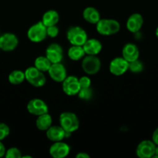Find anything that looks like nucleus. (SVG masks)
Listing matches in <instances>:
<instances>
[{
    "mask_svg": "<svg viewBox=\"0 0 158 158\" xmlns=\"http://www.w3.org/2000/svg\"><path fill=\"white\" fill-rule=\"evenodd\" d=\"M6 158H20L22 157L21 151L17 148H10L6 150V154H5Z\"/></svg>",
    "mask_w": 158,
    "mask_h": 158,
    "instance_id": "nucleus-27",
    "label": "nucleus"
},
{
    "mask_svg": "<svg viewBox=\"0 0 158 158\" xmlns=\"http://www.w3.org/2000/svg\"><path fill=\"white\" fill-rule=\"evenodd\" d=\"M60 126L68 133H73L79 128L78 117L72 112H63L59 117Z\"/></svg>",
    "mask_w": 158,
    "mask_h": 158,
    "instance_id": "nucleus-2",
    "label": "nucleus"
},
{
    "mask_svg": "<svg viewBox=\"0 0 158 158\" xmlns=\"http://www.w3.org/2000/svg\"><path fill=\"white\" fill-rule=\"evenodd\" d=\"M77 95H78L79 98L81 100H88L92 97V89H91V87L81 88Z\"/></svg>",
    "mask_w": 158,
    "mask_h": 158,
    "instance_id": "nucleus-26",
    "label": "nucleus"
},
{
    "mask_svg": "<svg viewBox=\"0 0 158 158\" xmlns=\"http://www.w3.org/2000/svg\"><path fill=\"white\" fill-rule=\"evenodd\" d=\"M6 147H5L4 143H2V141L0 140V158L5 157V154H6Z\"/></svg>",
    "mask_w": 158,
    "mask_h": 158,
    "instance_id": "nucleus-32",
    "label": "nucleus"
},
{
    "mask_svg": "<svg viewBox=\"0 0 158 158\" xmlns=\"http://www.w3.org/2000/svg\"><path fill=\"white\" fill-rule=\"evenodd\" d=\"M62 89L68 96L77 95L81 89L78 78L74 76L67 77L62 82Z\"/></svg>",
    "mask_w": 158,
    "mask_h": 158,
    "instance_id": "nucleus-9",
    "label": "nucleus"
},
{
    "mask_svg": "<svg viewBox=\"0 0 158 158\" xmlns=\"http://www.w3.org/2000/svg\"><path fill=\"white\" fill-rule=\"evenodd\" d=\"M156 144L150 140H144L137 145L136 154L139 158H151L155 153Z\"/></svg>",
    "mask_w": 158,
    "mask_h": 158,
    "instance_id": "nucleus-8",
    "label": "nucleus"
},
{
    "mask_svg": "<svg viewBox=\"0 0 158 158\" xmlns=\"http://www.w3.org/2000/svg\"><path fill=\"white\" fill-rule=\"evenodd\" d=\"M10 134L9 127L5 123H0V140L2 141Z\"/></svg>",
    "mask_w": 158,
    "mask_h": 158,
    "instance_id": "nucleus-28",
    "label": "nucleus"
},
{
    "mask_svg": "<svg viewBox=\"0 0 158 158\" xmlns=\"http://www.w3.org/2000/svg\"><path fill=\"white\" fill-rule=\"evenodd\" d=\"M47 72L50 77L57 83H62L67 77V69L61 63H52Z\"/></svg>",
    "mask_w": 158,
    "mask_h": 158,
    "instance_id": "nucleus-14",
    "label": "nucleus"
},
{
    "mask_svg": "<svg viewBox=\"0 0 158 158\" xmlns=\"http://www.w3.org/2000/svg\"><path fill=\"white\" fill-rule=\"evenodd\" d=\"M82 46L86 55L97 56L102 49V43L96 39H88Z\"/></svg>",
    "mask_w": 158,
    "mask_h": 158,
    "instance_id": "nucleus-18",
    "label": "nucleus"
},
{
    "mask_svg": "<svg viewBox=\"0 0 158 158\" xmlns=\"http://www.w3.org/2000/svg\"><path fill=\"white\" fill-rule=\"evenodd\" d=\"M129 62L123 57H116L109 63V71L115 76H122L128 71Z\"/></svg>",
    "mask_w": 158,
    "mask_h": 158,
    "instance_id": "nucleus-11",
    "label": "nucleus"
},
{
    "mask_svg": "<svg viewBox=\"0 0 158 158\" xmlns=\"http://www.w3.org/2000/svg\"><path fill=\"white\" fill-rule=\"evenodd\" d=\"M129 69L130 72L133 73H139L143 70V64L138 59V60L129 63Z\"/></svg>",
    "mask_w": 158,
    "mask_h": 158,
    "instance_id": "nucleus-25",
    "label": "nucleus"
},
{
    "mask_svg": "<svg viewBox=\"0 0 158 158\" xmlns=\"http://www.w3.org/2000/svg\"><path fill=\"white\" fill-rule=\"evenodd\" d=\"M59 34V29L57 25L46 27V35L50 38H55Z\"/></svg>",
    "mask_w": 158,
    "mask_h": 158,
    "instance_id": "nucleus-29",
    "label": "nucleus"
},
{
    "mask_svg": "<svg viewBox=\"0 0 158 158\" xmlns=\"http://www.w3.org/2000/svg\"><path fill=\"white\" fill-rule=\"evenodd\" d=\"M46 56L51 63H61L63 60L64 52L61 46L57 43H51L46 49Z\"/></svg>",
    "mask_w": 158,
    "mask_h": 158,
    "instance_id": "nucleus-12",
    "label": "nucleus"
},
{
    "mask_svg": "<svg viewBox=\"0 0 158 158\" xmlns=\"http://www.w3.org/2000/svg\"><path fill=\"white\" fill-rule=\"evenodd\" d=\"M46 136L52 142L62 141L66 137V131L60 126H51L46 131Z\"/></svg>",
    "mask_w": 158,
    "mask_h": 158,
    "instance_id": "nucleus-16",
    "label": "nucleus"
},
{
    "mask_svg": "<svg viewBox=\"0 0 158 158\" xmlns=\"http://www.w3.org/2000/svg\"><path fill=\"white\" fill-rule=\"evenodd\" d=\"M155 35H156V38L158 39V26H157V28L156 29V31H155Z\"/></svg>",
    "mask_w": 158,
    "mask_h": 158,
    "instance_id": "nucleus-35",
    "label": "nucleus"
},
{
    "mask_svg": "<svg viewBox=\"0 0 158 158\" xmlns=\"http://www.w3.org/2000/svg\"><path fill=\"white\" fill-rule=\"evenodd\" d=\"M46 36V27L43 25L42 21L31 26L27 31L28 39L33 43H40L43 41Z\"/></svg>",
    "mask_w": 158,
    "mask_h": 158,
    "instance_id": "nucleus-5",
    "label": "nucleus"
},
{
    "mask_svg": "<svg viewBox=\"0 0 158 158\" xmlns=\"http://www.w3.org/2000/svg\"><path fill=\"white\" fill-rule=\"evenodd\" d=\"M122 57L127 62H132L138 60L139 56V51L136 45L133 43H127L122 48Z\"/></svg>",
    "mask_w": 158,
    "mask_h": 158,
    "instance_id": "nucleus-17",
    "label": "nucleus"
},
{
    "mask_svg": "<svg viewBox=\"0 0 158 158\" xmlns=\"http://www.w3.org/2000/svg\"><path fill=\"white\" fill-rule=\"evenodd\" d=\"M70 147L68 143L63 141L54 142L49 149L50 156L54 158H64L69 154Z\"/></svg>",
    "mask_w": 158,
    "mask_h": 158,
    "instance_id": "nucleus-13",
    "label": "nucleus"
},
{
    "mask_svg": "<svg viewBox=\"0 0 158 158\" xmlns=\"http://www.w3.org/2000/svg\"><path fill=\"white\" fill-rule=\"evenodd\" d=\"M82 16L86 22H88L90 24H97L98 22L101 19H100V13L99 11L94 7H87L84 9L82 12Z\"/></svg>",
    "mask_w": 158,
    "mask_h": 158,
    "instance_id": "nucleus-19",
    "label": "nucleus"
},
{
    "mask_svg": "<svg viewBox=\"0 0 158 158\" xmlns=\"http://www.w3.org/2000/svg\"><path fill=\"white\" fill-rule=\"evenodd\" d=\"M96 30L100 35H112L117 33L120 30V24L119 22L112 19H100L96 24Z\"/></svg>",
    "mask_w": 158,
    "mask_h": 158,
    "instance_id": "nucleus-1",
    "label": "nucleus"
},
{
    "mask_svg": "<svg viewBox=\"0 0 158 158\" xmlns=\"http://www.w3.org/2000/svg\"><path fill=\"white\" fill-rule=\"evenodd\" d=\"M152 141L156 145H158V127L154 130L152 134Z\"/></svg>",
    "mask_w": 158,
    "mask_h": 158,
    "instance_id": "nucleus-31",
    "label": "nucleus"
},
{
    "mask_svg": "<svg viewBox=\"0 0 158 158\" xmlns=\"http://www.w3.org/2000/svg\"><path fill=\"white\" fill-rule=\"evenodd\" d=\"M19 44V39L12 32H6L0 35V50L11 52L16 49Z\"/></svg>",
    "mask_w": 158,
    "mask_h": 158,
    "instance_id": "nucleus-7",
    "label": "nucleus"
},
{
    "mask_svg": "<svg viewBox=\"0 0 158 158\" xmlns=\"http://www.w3.org/2000/svg\"><path fill=\"white\" fill-rule=\"evenodd\" d=\"M143 25V18L139 13H133L126 21V29L130 32L136 33L139 32Z\"/></svg>",
    "mask_w": 158,
    "mask_h": 158,
    "instance_id": "nucleus-15",
    "label": "nucleus"
},
{
    "mask_svg": "<svg viewBox=\"0 0 158 158\" xmlns=\"http://www.w3.org/2000/svg\"><path fill=\"white\" fill-rule=\"evenodd\" d=\"M68 56L72 61H78L85 57V52L82 46H72L68 51Z\"/></svg>",
    "mask_w": 158,
    "mask_h": 158,
    "instance_id": "nucleus-22",
    "label": "nucleus"
},
{
    "mask_svg": "<svg viewBox=\"0 0 158 158\" xmlns=\"http://www.w3.org/2000/svg\"><path fill=\"white\" fill-rule=\"evenodd\" d=\"M90 156L85 152H80L76 154V158H89Z\"/></svg>",
    "mask_w": 158,
    "mask_h": 158,
    "instance_id": "nucleus-33",
    "label": "nucleus"
},
{
    "mask_svg": "<svg viewBox=\"0 0 158 158\" xmlns=\"http://www.w3.org/2000/svg\"><path fill=\"white\" fill-rule=\"evenodd\" d=\"M67 39L71 45L83 46L88 40V35L80 26H71L67 32Z\"/></svg>",
    "mask_w": 158,
    "mask_h": 158,
    "instance_id": "nucleus-4",
    "label": "nucleus"
},
{
    "mask_svg": "<svg viewBox=\"0 0 158 158\" xmlns=\"http://www.w3.org/2000/svg\"><path fill=\"white\" fill-rule=\"evenodd\" d=\"M26 80L25 77V73L20 69H15L12 71L9 74L8 80L9 83L12 85H20Z\"/></svg>",
    "mask_w": 158,
    "mask_h": 158,
    "instance_id": "nucleus-23",
    "label": "nucleus"
},
{
    "mask_svg": "<svg viewBox=\"0 0 158 158\" xmlns=\"http://www.w3.org/2000/svg\"><path fill=\"white\" fill-rule=\"evenodd\" d=\"M51 126H52V117L48 113L37 117L36 120V127L37 129L42 131H46Z\"/></svg>",
    "mask_w": 158,
    "mask_h": 158,
    "instance_id": "nucleus-21",
    "label": "nucleus"
},
{
    "mask_svg": "<svg viewBox=\"0 0 158 158\" xmlns=\"http://www.w3.org/2000/svg\"><path fill=\"white\" fill-rule=\"evenodd\" d=\"M59 19H60V16H59L58 12L56 10L51 9L44 12L42 17V23L46 27H48V26L57 25Z\"/></svg>",
    "mask_w": 158,
    "mask_h": 158,
    "instance_id": "nucleus-20",
    "label": "nucleus"
},
{
    "mask_svg": "<svg viewBox=\"0 0 158 158\" xmlns=\"http://www.w3.org/2000/svg\"><path fill=\"white\" fill-rule=\"evenodd\" d=\"M154 158H158V145H156V148H155V153L153 157Z\"/></svg>",
    "mask_w": 158,
    "mask_h": 158,
    "instance_id": "nucleus-34",
    "label": "nucleus"
},
{
    "mask_svg": "<svg viewBox=\"0 0 158 158\" xmlns=\"http://www.w3.org/2000/svg\"><path fill=\"white\" fill-rule=\"evenodd\" d=\"M51 62L45 56H38L34 61V66L42 72H47L51 66Z\"/></svg>",
    "mask_w": 158,
    "mask_h": 158,
    "instance_id": "nucleus-24",
    "label": "nucleus"
},
{
    "mask_svg": "<svg viewBox=\"0 0 158 158\" xmlns=\"http://www.w3.org/2000/svg\"><path fill=\"white\" fill-rule=\"evenodd\" d=\"M81 67L85 73L88 75H94L100 70L101 61L97 56L87 55L82 59Z\"/></svg>",
    "mask_w": 158,
    "mask_h": 158,
    "instance_id": "nucleus-6",
    "label": "nucleus"
},
{
    "mask_svg": "<svg viewBox=\"0 0 158 158\" xmlns=\"http://www.w3.org/2000/svg\"><path fill=\"white\" fill-rule=\"evenodd\" d=\"M79 84H80L81 88H88L91 87V81L88 77H81L78 79Z\"/></svg>",
    "mask_w": 158,
    "mask_h": 158,
    "instance_id": "nucleus-30",
    "label": "nucleus"
},
{
    "mask_svg": "<svg viewBox=\"0 0 158 158\" xmlns=\"http://www.w3.org/2000/svg\"><path fill=\"white\" fill-rule=\"evenodd\" d=\"M24 73L26 80H27L28 83L33 86L41 87L46 83V77L43 74V72L39 70L35 66H30L27 68Z\"/></svg>",
    "mask_w": 158,
    "mask_h": 158,
    "instance_id": "nucleus-3",
    "label": "nucleus"
},
{
    "mask_svg": "<svg viewBox=\"0 0 158 158\" xmlns=\"http://www.w3.org/2000/svg\"><path fill=\"white\" fill-rule=\"evenodd\" d=\"M26 109L29 114L37 117L48 113L49 110L46 103L43 100L39 98H34L29 100L26 106Z\"/></svg>",
    "mask_w": 158,
    "mask_h": 158,
    "instance_id": "nucleus-10",
    "label": "nucleus"
}]
</instances>
